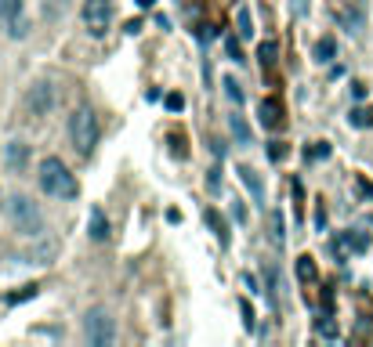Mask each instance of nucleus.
I'll return each mask as SVG.
<instances>
[{
  "label": "nucleus",
  "instance_id": "nucleus-13",
  "mask_svg": "<svg viewBox=\"0 0 373 347\" xmlns=\"http://www.w3.org/2000/svg\"><path fill=\"white\" fill-rule=\"evenodd\" d=\"M203 221H210V228H214L218 243H222V246H229V224H225V217H222L218 210H203Z\"/></svg>",
  "mask_w": 373,
  "mask_h": 347
},
{
  "label": "nucleus",
  "instance_id": "nucleus-27",
  "mask_svg": "<svg viewBox=\"0 0 373 347\" xmlns=\"http://www.w3.org/2000/svg\"><path fill=\"white\" fill-rule=\"evenodd\" d=\"M164 105H167L171 112H181V109H185V94H178V91H171V94L164 98Z\"/></svg>",
  "mask_w": 373,
  "mask_h": 347
},
{
  "label": "nucleus",
  "instance_id": "nucleus-10",
  "mask_svg": "<svg viewBox=\"0 0 373 347\" xmlns=\"http://www.w3.org/2000/svg\"><path fill=\"white\" fill-rule=\"evenodd\" d=\"M236 174L243 178V185L250 188L254 203H257V206H264V185H261V178H257V170H254V166H247V163H239V166H236Z\"/></svg>",
  "mask_w": 373,
  "mask_h": 347
},
{
  "label": "nucleus",
  "instance_id": "nucleus-18",
  "mask_svg": "<svg viewBox=\"0 0 373 347\" xmlns=\"http://www.w3.org/2000/svg\"><path fill=\"white\" fill-rule=\"evenodd\" d=\"M232 134H236V141L239 145H250V127H247V120H243V116H232Z\"/></svg>",
  "mask_w": 373,
  "mask_h": 347
},
{
  "label": "nucleus",
  "instance_id": "nucleus-8",
  "mask_svg": "<svg viewBox=\"0 0 373 347\" xmlns=\"http://www.w3.org/2000/svg\"><path fill=\"white\" fill-rule=\"evenodd\" d=\"M369 250V236H362L359 228H348V231H341V236L334 239V253L344 261L348 253H366Z\"/></svg>",
  "mask_w": 373,
  "mask_h": 347
},
{
  "label": "nucleus",
  "instance_id": "nucleus-29",
  "mask_svg": "<svg viewBox=\"0 0 373 347\" xmlns=\"http://www.w3.org/2000/svg\"><path fill=\"white\" fill-rule=\"evenodd\" d=\"M315 228L327 231V206H323V199H319V210H315Z\"/></svg>",
  "mask_w": 373,
  "mask_h": 347
},
{
  "label": "nucleus",
  "instance_id": "nucleus-9",
  "mask_svg": "<svg viewBox=\"0 0 373 347\" xmlns=\"http://www.w3.org/2000/svg\"><path fill=\"white\" fill-rule=\"evenodd\" d=\"M26 163H29V145H26V141H11V145H4V166H8L11 174H22Z\"/></svg>",
  "mask_w": 373,
  "mask_h": 347
},
{
  "label": "nucleus",
  "instance_id": "nucleus-24",
  "mask_svg": "<svg viewBox=\"0 0 373 347\" xmlns=\"http://www.w3.org/2000/svg\"><path fill=\"white\" fill-rule=\"evenodd\" d=\"M344 26H348V33H359L362 29V11L355 8V11H344Z\"/></svg>",
  "mask_w": 373,
  "mask_h": 347
},
{
  "label": "nucleus",
  "instance_id": "nucleus-33",
  "mask_svg": "<svg viewBox=\"0 0 373 347\" xmlns=\"http://www.w3.org/2000/svg\"><path fill=\"white\" fill-rule=\"evenodd\" d=\"M352 94L362 101V98H366V84H352Z\"/></svg>",
  "mask_w": 373,
  "mask_h": 347
},
{
  "label": "nucleus",
  "instance_id": "nucleus-16",
  "mask_svg": "<svg viewBox=\"0 0 373 347\" xmlns=\"http://www.w3.org/2000/svg\"><path fill=\"white\" fill-rule=\"evenodd\" d=\"M334 54H337L334 36H323V40L315 44V62H334Z\"/></svg>",
  "mask_w": 373,
  "mask_h": 347
},
{
  "label": "nucleus",
  "instance_id": "nucleus-32",
  "mask_svg": "<svg viewBox=\"0 0 373 347\" xmlns=\"http://www.w3.org/2000/svg\"><path fill=\"white\" fill-rule=\"evenodd\" d=\"M229 54L236 58V62H243V51H239V44H236V40H229Z\"/></svg>",
  "mask_w": 373,
  "mask_h": 347
},
{
  "label": "nucleus",
  "instance_id": "nucleus-31",
  "mask_svg": "<svg viewBox=\"0 0 373 347\" xmlns=\"http://www.w3.org/2000/svg\"><path fill=\"white\" fill-rule=\"evenodd\" d=\"M355 185H359V192H362L366 199H373V185H369L366 178H355Z\"/></svg>",
  "mask_w": 373,
  "mask_h": 347
},
{
  "label": "nucleus",
  "instance_id": "nucleus-12",
  "mask_svg": "<svg viewBox=\"0 0 373 347\" xmlns=\"http://www.w3.org/2000/svg\"><path fill=\"white\" fill-rule=\"evenodd\" d=\"M51 101H55V87H51V84H40V87H33V94H29V109L33 112H47L51 109Z\"/></svg>",
  "mask_w": 373,
  "mask_h": 347
},
{
  "label": "nucleus",
  "instance_id": "nucleus-2",
  "mask_svg": "<svg viewBox=\"0 0 373 347\" xmlns=\"http://www.w3.org/2000/svg\"><path fill=\"white\" fill-rule=\"evenodd\" d=\"M69 138H73V149L80 156H91L94 145H98V120L87 105H80L73 116H69Z\"/></svg>",
  "mask_w": 373,
  "mask_h": 347
},
{
  "label": "nucleus",
  "instance_id": "nucleus-30",
  "mask_svg": "<svg viewBox=\"0 0 373 347\" xmlns=\"http://www.w3.org/2000/svg\"><path fill=\"white\" fill-rule=\"evenodd\" d=\"M269 156H272L276 163H279V159H287V145H283V141H272V149H269Z\"/></svg>",
  "mask_w": 373,
  "mask_h": 347
},
{
  "label": "nucleus",
  "instance_id": "nucleus-4",
  "mask_svg": "<svg viewBox=\"0 0 373 347\" xmlns=\"http://www.w3.org/2000/svg\"><path fill=\"white\" fill-rule=\"evenodd\" d=\"M84 333H87L91 343L105 347V343H113V340H116V322H113L109 311L94 308V311H87V318H84Z\"/></svg>",
  "mask_w": 373,
  "mask_h": 347
},
{
  "label": "nucleus",
  "instance_id": "nucleus-20",
  "mask_svg": "<svg viewBox=\"0 0 373 347\" xmlns=\"http://www.w3.org/2000/svg\"><path fill=\"white\" fill-rule=\"evenodd\" d=\"M257 58H261V69H264V66H272V62H276V44H272V40H264V44L257 47Z\"/></svg>",
  "mask_w": 373,
  "mask_h": 347
},
{
  "label": "nucleus",
  "instance_id": "nucleus-19",
  "mask_svg": "<svg viewBox=\"0 0 373 347\" xmlns=\"http://www.w3.org/2000/svg\"><path fill=\"white\" fill-rule=\"evenodd\" d=\"M348 124H352V127H373V112H369V109H352Z\"/></svg>",
  "mask_w": 373,
  "mask_h": 347
},
{
  "label": "nucleus",
  "instance_id": "nucleus-21",
  "mask_svg": "<svg viewBox=\"0 0 373 347\" xmlns=\"http://www.w3.org/2000/svg\"><path fill=\"white\" fill-rule=\"evenodd\" d=\"M327 156H330L327 141H312V149H304V159H327Z\"/></svg>",
  "mask_w": 373,
  "mask_h": 347
},
{
  "label": "nucleus",
  "instance_id": "nucleus-25",
  "mask_svg": "<svg viewBox=\"0 0 373 347\" xmlns=\"http://www.w3.org/2000/svg\"><path fill=\"white\" fill-rule=\"evenodd\" d=\"M167 141H171V152H174L178 159H185V156H189V149H185V134H171Z\"/></svg>",
  "mask_w": 373,
  "mask_h": 347
},
{
  "label": "nucleus",
  "instance_id": "nucleus-3",
  "mask_svg": "<svg viewBox=\"0 0 373 347\" xmlns=\"http://www.w3.org/2000/svg\"><path fill=\"white\" fill-rule=\"evenodd\" d=\"M8 213H11V224H15V231H22V236H40L44 231V213H40V206L29 199V196H11L8 199Z\"/></svg>",
  "mask_w": 373,
  "mask_h": 347
},
{
  "label": "nucleus",
  "instance_id": "nucleus-1",
  "mask_svg": "<svg viewBox=\"0 0 373 347\" xmlns=\"http://www.w3.org/2000/svg\"><path fill=\"white\" fill-rule=\"evenodd\" d=\"M36 181H40V188H44L51 199H76V192H80L76 178L69 174V166H66L59 156H47V159H40Z\"/></svg>",
  "mask_w": 373,
  "mask_h": 347
},
{
  "label": "nucleus",
  "instance_id": "nucleus-26",
  "mask_svg": "<svg viewBox=\"0 0 373 347\" xmlns=\"http://www.w3.org/2000/svg\"><path fill=\"white\" fill-rule=\"evenodd\" d=\"M222 87H225V94H229V98H232V101H236V105H239V101H243V91H239V84H236V80H232V76H225V84H222Z\"/></svg>",
  "mask_w": 373,
  "mask_h": 347
},
{
  "label": "nucleus",
  "instance_id": "nucleus-15",
  "mask_svg": "<svg viewBox=\"0 0 373 347\" xmlns=\"http://www.w3.org/2000/svg\"><path fill=\"white\" fill-rule=\"evenodd\" d=\"M264 286H269V289H264V293H269V301L279 304V289H283V282H279V271H276V268H264Z\"/></svg>",
  "mask_w": 373,
  "mask_h": 347
},
{
  "label": "nucleus",
  "instance_id": "nucleus-22",
  "mask_svg": "<svg viewBox=\"0 0 373 347\" xmlns=\"http://www.w3.org/2000/svg\"><path fill=\"white\" fill-rule=\"evenodd\" d=\"M239 36H243V40L254 36V22H250V11H247V8H239Z\"/></svg>",
  "mask_w": 373,
  "mask_h": 347
},
{
  "label": "nucleus",
  "instance_id": "nucleus-34",
  "mask_svg": "<svg viewBox=\"0 0 373 347\" xmlns=\"http://www.w3.org/2000/svg\"><path fill=\"white\" fill-rule=\"evenodd\" d=\"M134 4H138V8H152V4H156V0H134Z\"/></svg>",
  "mask_w": 373,
  "mask_h": 347
},
{
  "label": "nucleus",
  "instance_id": "nucleus-14",
  "mask_svg": "<svg viewBox=\"0 0 373 347\" xmlns=\"http://www.w3.org/2000/svg\"><path fill=\"white\" fill-rule=\"evenodd\" d=\"M269 239H272L276 250H283V243H287V236H283V213L279 210L269 213Z\"/></svg>",
  "mask_w": 373,
  "mask_h": 347
},
{
  "label": "nucleus",
  "instance_id": "nucleus-5",
  "mask_svg": "<svg viewBox=\"0 0 373 347\" xmlns=\"http://www.w3.org/2000/svg\"><path fill=\"white\" fill-rule=\"evenodd\" d=\"M84 26L91 36H105L113 26V0H87L84 4Z\"/></svg>",
  "mask_w": 373,
  "mask_h": 347
},
{
  "label": "nucleus",
  "instance_id": "nucleus-7",
  "mask_svg": "<svg viewBox=\"0 0 373 347\" xmlns=\"http://www.w3.org/2000/svg\"><path fill=\"white\" fill-rule=\"evenodd\" d=\"M257 120H261V127H269V131H283L287 127V109H283V101L279 98H261Z\"/></svg>",
  "mask_w": 373,
  "mask_h": 347
},
{
  "label": "nucleus",
  "instance_id": "nucleus-6",
  "mask_svg": "<svg viewBox=\"0 0 373 347\" xmlns=\"http://www.w3.org/2000/svg\"><path fill=\"white\" fill-rule=\"evenodd\" d=\"M0 19H4L8 33L15 40H22L29 33V22H26V0H0Z\"/></svg>",
  "mask_w": 373,
  "mask_h": 347
},
{
  "label": "nucleus",
  "instance_id": "nucleus-23",
  "mask_svg": "<svg viewBox=\"0 0 373 347\" xmlns=\"http://www.w3.org/2000/svg\"><path fill=\"white\" fill-rule=\"evenodd\" d=\"M29 297H36V286H22L19 293H8V304H22V301H29Z\"/></svg>",
  "mask_w": 373,
  "mask_h": 347
},
{
  "label": "nucleus",
  "instance_id": "nucleus-28",
  "mask_svg": "<svg viewBox=\"0 0 373 347\" xmlns=\"http://www.w3.org/2000/svg\"><path fill=\"white\" fill-rule=\"evenodd\" d=\"M239 311H243V326L254 329V308H250V301H239Z\"/></svg>",
  "mask_w": 373,
  "mask_h": 347
},
{
  "label": "nucleus",
  "instance_id": "nucleus-11",
  "mask_svg": "<svg viewBox=\"0 0 373 347\" xmlns=\"http://www.w3.org/2000/svg\"><path fill=\"white\" fill-rule=\"evenodd\" d=\"M87 231H91V239H94V243H105V239H109V221H105V210H101V206H91Z\"/></svg>",
  "mask_w": 373,
  "mask_h": 347
},
{
  "label": "nucleus",
  "instance_id": "nucleus-17",
  "mask_svg": "<svg viewBox=\"0 0 373 347\" xmlns=\"http://www.w3.org/2000/svg\"><path fill=\"white\" fill-rule=\"evenodd\" d=\"M315 275H319V271H315V261H312L308 253L297 257V278H301V282H315Z\"/></svg>",
  "mask_w": 373,
  "mask_h": 347
}]
</instances>
